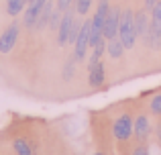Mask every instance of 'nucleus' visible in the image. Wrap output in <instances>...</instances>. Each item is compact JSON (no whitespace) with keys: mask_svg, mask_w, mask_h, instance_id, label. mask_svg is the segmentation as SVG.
I'll list each match as a JSON object with an SVG mask.
<instances>
[{"mask_svg":"<svg viewBox=\"0 0 161 155\" xmlns=\"http://www.w3.org/2000/svg\"><path fill=\"white\" fill-rule=\"evenodd\" d=\"M110 12V2L108 0H98V6H96V12L92 16V33H90V47L94 49L100 41L104 39V25H106Z\"/></svg>","mask_w":161,"mask_h":155,"instance_id":"nucleus-1","label":"nucleus"},{"mask_svg":"<svg viewBox=\"0 0 161 155\" xmlns=\"http://www.w3.org/2000/svg\"><path fill=\"white\" fill-rule=\"evenodd\" d=\"M118 39L122 41L125 49H133L137 43V29H135V12L133 8H122L120 12V27H118Z\"/></svg>","mask_w":161,"mask_h":155,"instance_id":"nucleus-2","label":"nucleus"},{"mask_svg":"<svg viewBox=\"0 0 161 155\" xmlns=\"http://www.w3.org/2000/svg\"><path fill=\"white\" fill-rule=\"evenodd\" d=\"M90 33H92V19H84L80 35L74 43V57H75L78 64L86 59V53H88V49H90Z\"/></svg>","mask_w":161,"mask_h":155,"instance_id":"nucleus-3","label":"nucleus"},{"mask_svg":"<svg viewBox=\"0 0 161 155\" xmlns=\"http://www.w3.org/2000/svg\"><path fill=\"white\" fill-rule=\"evenodd\" d=\"M133 127H135V119L130 112H122L120 116H116L112 125V133H114V139L116 141H129L133 137Z\"/></svg>","mask_w":161,"mask_h":155,"instance_id":"nucleus-4","label":"nucleus"},{"mask_svg":"<svg viewBox=\"0 0 161 155\" xmlns=\"http://www.w3.org/2000/svg\"><path fill=\"white\" fill-rule=\"evenodd\" d=\"M19 37H20V23L19 20H12V23L2 31V35H0V53H2V55L10 53L12 49H14Z\"/></svg>","mask_w":161,"mask_h":155,"instance_id":"nucleus-5","label":"nucleus"},{"mask_svg":"<svg viewBox=\"0 0 161 155\" xmlns=\"http://www.w3.org/2000/svg\"><path fill=\"white\" fill-rule=\"evenodd\" d=\"M45 4H47V0H29V2H27L25 16H23V25L27 29H35L37 27V20H39Z\"/></svg>","mask_w":161,"mask_h":155,"instance_id":"nucleus-6","label":"nucleus"},{"mask_svg":"<svg viewBox=\"0 0 161 155\" xmlns=\"http://www.w3.org/2000/svg\"><path fill=\"white\" fill-rule=\"evenodd\" d=\"M120 8L118 6H110V12H108V19H106V25H104V39H114L118 37V27H120Z\"/></svg>","mask_w":161,"mask_h":155,"instance_id":"nucleus-7","label":"nucleus"},{"mask_svg":"<svg viewBox=\"0 0 161 155\" xmlns=\"http://www.w3.org/2000/svg\"><path fill=\"white\" fill-rule=\"evenodd\" d=\"M74 20H75V14H74L71 8L67 12H63L61 23H59V27H57V43L61 45V47H65V45H67V39H69V31H71Z\"/></svg>","mask_w":161,"mask_h":155,"instance_id":"nucleus-8","label":"nucleus"},{"mask_svg":"<svg viewBox=\"0 0 161 155\" xmlns=\"http://www.w3.org/2000/svg\"><path fill=\"white\" fill-rule=\"evenodd\" d=\"M133 133L137 137L139 143H145L147 137L151 135V125H149V116L147 114H139L135 119V127H133Z\"/></svg>","mask_w":161,"mask_h":155,"instance_id":"nucleus-9","label":"nucleus"},{"mask_svg":"<svg viewBox=\"0 0 161 155\" xmlns=\"http://www.w3.org/2000/svg\"><path fill=\"white\" fill-rule=\"evenodd\" d=\"M149 27H151V20H149V16H147V8L135 12V29H137V37L139 39H143V41L147 39Z\"/></svg>","mask_w":161,"mask_h":155,"instance_id":"nucleus-10","label":"nucleus"},{"mask_svg":"<svg viewBox=\"0 0 161 155\" xmlns=\"http://www.w3.org/2000/svg\"><path fill=\"white\" fill-rule=\"evenodd\" d=\"M104 82H106V68H104V64L100 61V64H96L92 69H88V84H90L92 88H102Z\"/></svg>","mask_w":161,"mask_h":155,"instance_id":"nucleus-11","label":"nucleus"},{"mask_svg":"<svg viewBox=\"0 0 161 155\" xmlns=\"http://www.w3.org/2000/svg\"><path fill=\"white\" fill-rule=\"evenodd\" d=\"M125 45H122V41L118 39V37H114V39H108L106 41V53L110 59H120L122 55H125Z\"/></svg>","mask_w":161,"mask_h":155,"instance_id":"nucleus-12","label":"nucleus"},{"mask_svg":"<svg viewBox=\"0 0 161 155\" xmlns=\"http://www.w3.org/2000/svg\"><path fill=\"white\" fill-rule=\"evenodd\" d=\"M53 10H55L53 0H47V4H45L43 12H41V16H39V20H37V29H47V27H49V20H51Z\"/></svg>","mask_w":161,"mask_h":155,"instance_id":"nucleus-13","label":"nucleus"},{"mask_svg":"<svg viewBox=\"0 0 161 155\" xmlns=\"http://www.w3.org/2000/svg\"><path fill=\"white\" fill-rule=\"evenodd\" d=\"M27 2L29 0H6V12L10 16H16L19 12H23L27 8Z\"/></svg>","mask_w":161,"mask_h":155,"instance_id":"nucleus-14","label":"nucleus"},{"mask_svg":"<svg viewBox=\"0 0 161 155\" xmlns=\"http://www.w3.org/2000/svg\"><path fill=\"white\" fill-rule=\"evenodd\" d=\"M151 29L161 33V0L151 8Z\"/></svg>","mask_w":161,"mask_h":155,"instance_id":"nucleus-15","label":"nucleus"},{"mask_svg":"<svg viewBox=\"0 0 161 155\" xmlns=\"http://www.w3.org/2000/svg\"><path fill=\"white\" fill-rule=\"evenodd\" d=\"M14 151H16V155H33V149H31V145L27 143L25 139H14Z\"/></svg>","mask_w":161,"mask_h":155,"instance_id":"nucleus-16","label":"nucleus"},{"mask_svg":"<svg viewBox=\"0 0 161 155\" xmlns=\"http://www.w3.org/2000/svg\"><path fill=\"white\" fill-rule=\"evenodd\" d=\"M74 8L80 16H86L92 8V0H74Z\"/></svg>","mask_w":161,"mask_h":155,"instance_id":"nucleus-17","label":"nucleus"},{"mask_svg":"<svg viewBox=\"0 0 161 155\" xmlns=\"http://www.w3.org/2000/svg\"><path fill=\"white\" fill-rule=\"evenodd\" d=\"M75 57H69V59L63 64V80H71V76H74V68H75Z\"/></svg>","mask_w":161,"mask_h":155,"instance_id":"nucleus-18","label":"nucleus"},{"mask_svg":"<svg viewBox=\"0 0 161 155\" xmlns=\"http://www.w3.org/2000/svg\"><path fill=\"white\" fill-rule=\"evenodd\" d=\"M149 110H151V114L161 116V94H157V96H153V98H151V102H149Z\"/></svg>","mask_w":161,"mask_h":155,"instance_id":"nucleus-19","label":"nucleus"},{"mask_svg":"<svg viewBox=\"0 0 161 155\" xmlns=\"http://www.w3.org/2000/svg\"><path fill=\"white\" fill-rule=\"evenodd\" d=\"M61 16H63V12H59L57 8H55L53 14H51V20H49V29H57L59 23H61Z\"/></svg>","mask_w":161,"mask_h":155,"instance_id":"nucleus-20","label":"nucleus"},{"mask_svg":"<svg viewBox=\"0 0 161 155\" xmlns=\"http://www.w3.org/2000/svg\"><path fill=\"white\" fill-rule=\"evenodd\" d=\"M71 6H74V0H57V2H55V8H57L59 12H67Z\"/></svg>","mask_w":161,"mask_h":155,"instance_id":"nucleus-21","label":"nucleus"},{"mask_svg":"<svg viewBox=\"0 0 161 155\" xmlns=\"http://www.w3.org/2000/svg\"><path fill=\"white\" fill-rule=\"evenodd\" d=\"M133 155H149V149H147L145 145H137V147L133 149Z\"/></svg>","mask_w":161,"mask_h":155,"instance_id":"nucleus-22","label":"nucleus"},{"mask_svg":"<svg viewBox=\"0 0 161 155\" xmlns=\"http://www.w3.org/2000/svg\"><path fill=\"white\" fill-rule=\"evenodd\" d=\"M157 2H159V0H145V8H147V10H151Z\"/></svg>","mask_w":161,"mask_h":155,"instance_id":"nucleus-23","label":"nucleus"},{"mask_svg":"<svg viewBox=\"0 0 161 155\" xmlns=\"http://www.w3.org/2000/svg\"><path fill=\"white\" fill-rule=\"evenodd\" d=\"M157 137H159V143H161V120H159V125H157Z\"/></svg>","mask_w":161,"mask_h":155,"instance_id":"nucleus-24","label":"nucleus"},{"mask_svg":"<svg viewBox=\"0 0 161 155\" xmlns=\"http://www.w3.org/2000/svg\"><path fill=\"white\" fill-rule=\"evenodd\" d=\"M94 155H104V153H100V151H98V153H94Z\"/></svg>","mask_w":161,"mask_h":155,"instance_id":"nucleus-25","label":"nucleus"}]
</instances>
